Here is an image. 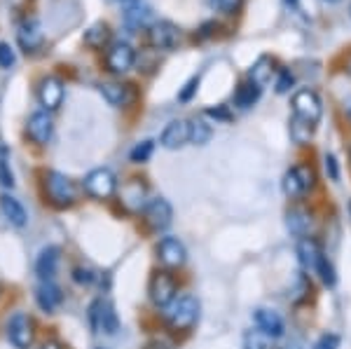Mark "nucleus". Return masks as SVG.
<instances>
[{
  "label": "nucleus",
  "instance_id": "1",
  "mask_svg": "<svg viewBox=\"0 0 351 349\" xmlns=\"http://www.w3.org/2000/svg\"><path fill=\"white\" fill-rule=\"evenodd\" d=\"M199 300L195 296L185 293L178 296L171 305L167 307V324L169 328L176 330V333H188V330L199 322Z\"/></svg>",
  "mask_w": 351,
  "mask_h": 349
},
{
  "label": "nucleus",
  "instance_id": "2",
  "mask_svg": "<svg viewBox=\"0 0 351 349\" xmlns=\"http://www.w3.org/2000/svg\"><path fill=\"white\" fill-rule=\"evenodd\" d=\"M281 188H284V195L288 197V200H293V202L304 200V197H307L311 190L316 188L314 169H311L309 165L291 167L284 173V183H281Z\"/></svg>",
  "mask_w": 351,
  "mask_h": 349
},
{
  "label": "nucleus",
  "instance_id": "3",
  "mask_svg": "<svg viewBox=\"0 0 351 349\" xmlns=\"http://www.w3.org/2000/svg\"><path fill=\"white\" fill-rule=\"evenodd\" d=\"M45 193L47 200L52 202L59 209H68V206L75 204L77 200V188L66 173L61 171H45Z\"/></svg>",
  "mask_w": 351,
  "mask_h": 349
},
{
  "label": "nucleus",
  "instance_id": "4",
  "mask_svg": "<svg viewBox=\"0 0 351 349\" xmlns=\"http://www.w3.org/2000/svg\"><path fill=\"white\" fill-rule=\"evenodd\" d=\"M148 296L155 307L167 309L176 298H178V279H176L169 269H160V272H155L150 277Z\"/></svg>",
  "mask_w": 351,
  "mask_h": 349
},
{
  "label": "nucleus",
  "instance_id": "5",
  "mask_svg": "<svg viewBox=\"0 0 351 349\" xmlns=\"http://www.w3.org/2000/svg\"><path fill=\"white\" fill-rule=\"evenodd\" d=\"M324 115V104L314 89H300L293 94V117L307 122V125H319Z\"/></svg>",
  "mask_w": 351,
  "mask_h": 349
},
{
  "label": "nucleus",
  "instance_id": "6",
  "mask_svg": "<svg viewBox=\"0 0 351 349\" xmlns=\"http://www.w3.org/2000/svg\"><path fill=\"white\" fill-rule=\"evenodd\" d=\"M84 193L94 200H110L117 190V178L110 169L106 167H99V169H92V171L84 176Z\"/></svg>",
  "mask_w": 351,
  "mask_h": 349
},
{
  "label": "nucleus",
  "instance_id": "7",
  "mask_svg": "<svg viewBox=\"0 0 351 349\" xmlns=\"http://www.w3.org/2000/svg\"><path fill=\"white\" fill-rule=\"evenodd\" d=\"M89 324H92L94 333H108L115 335L117 328H120V319L115 314V307L106 300H94L92 307H89Z\"/></svg>",
  "mask_w": 351,
  "mask_h": 349
},
{
  "label": "nucleus",
  "instance_id": "8",
  "mask_svg": "<svg viewBox=\"0 0 351 349\" xmlns=\"http://www.w3.org/2000/svg\"><path fill=\"white\" fill-rule=\"evenodd\" d=\"M8 337L16 349H31L36 340V324L24 312H16L8 324Z\"/></svg>",
  "mask_w": 351,
  "mask_h": 349
},
{
  "label": "nucleus",
  "instance_id": "9",
  "mask_svg": "<svg viewBox=\"0 0 351 349\" xmlns=\"http://www.w3.org/2000/svg\"><path fill=\"white\" fill-rule=\"evenodd\" d=\"M136 61V52L129 43L124 40H115L108 45L106 49V69H108L112 75H122L134 66Z\"/></svg>",
  "mask_w": 351,
  "mask_h": 349
},
{
  "label": "nucleus",
  "instance_id": "10",
  "mask_svg": "<svg viewBox=\"0 0 351 349\" xmlns=\"http://www.w3.org/2000/svg\"><path fill=\"white\" fill-rule=\"evenodd\" d=\"M143 221L152 232H164L173 221V209L164 197H155L148 202V206L143 209Z\"/></svg>",
  "mask_w": 351,
  "mask_h": 349
},
{
  "label": "nucleus",
  "instance_id": "11",
  "mask_svg": "<svg viewBox=\"0 0 351 349\" xmlns=\"http://www.w3.org/2000/svg\"><path fill=\"white\" fill-rule=\"evenodd\" d=\"M157 261L162 263L164 269H180L188 261L185 244L176 237H162L157 244Z\"/></svg>",
  "mask_w": 351,
  "mask_h": 349
},
{
  "label": "nucleus",
  "instance_id": "12",
  "mask_svg": "<svg viewBox=\"0 0 351 349\" xmlns=\"http://www.w3.org/2000/svg\"><path fill=\"white\" fill-rule=\"evenodd\" d=\"M253 322H256L260 333L269 335L271 340H279V337H284V333H286V322L276 309L258 307L256 312H253Z\"/></svg>",
  "mask_w": 351,
  "mask_h": 349
},
{
  "label": "nucleus",
  "instance_id": "13",
  "mask_svg": "<svg viewBox=\"0 0 351 349\" xmlns=\"http://www.w3.org/2000/svg\"><path fill=\"white\" fill-rule=\"evenodd\" d=\"M52 132H54V122H52L49 110H38L28 117L26 136L31 139L36 145H47V141L52 139Z\"/></svg>",
  "mask_w": 351,
  "mask_h": 349
},
{
  "label": "nucleus",
  "instance_id": "14",
  "mask_svg": "<svg viewBox=\"0 0 351 349\" xmlns=\"http://www.w3.org/2000/svg\"><path fill=\"white\" fill-rule=\"evenodd\" d=\"M148 40L152 47H157V49H173L180 40V31H178V26L171 24V21L162 19L150 26Z\"/></svg>",
  "mask_w": 351,
  "mask_h": 349
},
{
  "label": "nucleus",
  "instance_id": "15",
  "mask_svg": "<svg viewBox=\"0 0 351 349\" xmlns=\"http://www.w3.org/2000/svg\"><path fill=\"white\" fill-rule=\"evenodd\" d=\"M120 202H122V206L129 213H138L141 209H145V206H148V188H145L138 178H132L129 183L122 185Z\"/></svg>",
  "mask_w": 351,
  "mask_h": 349
},
{
  "label": "nucleus",
  "instance_id": "16",
  "mask_svg": "<svg viewBox=\"0 0 351 349\" xmlns=\"http://www.w3.org/2000/svg\"><path fill=\"white\" fill-rule=\"evenodd\" d=\"M38 101L45 110H56L64 104V82L54 75L43 77L38 84Z\"/></svg>",
  "mask_w": 351,
  "mask_h": 349
},
{
  "label": "nucleus",
  "instance_id": "17",
  "mask_svg": "<svg viewBox=\"0 0 351 349\" xmlns=\"http://www.w3.org/2000/svg\"><path fill=\"white\" fill-rule=\"evenodd\" d=\"M160 143L167 150H178L183 148L185 143H190V122L188 120H173L164 127Z\"/></svg>",
  "mask_w": 351,
  "mask_h": 349
},
{
  "label": "nucleus",
  "instance_id": "18",
  "mask_svg": "<svg viewBox=\"0 0 351 349\" xmlns=\"http://www.w3.org/2000/svg\"><path fill=\"white\" fill-rule=\"evenodd\" d=\"M286 228L291 234L295 237H307L314 228V213L304 206H293L291 211L286 213Z\"/></svg>",
  "mask_w": 351,
  "mask_h": 349
},
{
  "label": "nucleus",
  "instance_id": "19",
  "mask_svg": "<svg viewBox=\"0 0 351 349\" xmlns=\"http://www.w3.org/2000/svg\"><path fill=\"white\" fill-rule=\"evenodd\" d=\"M298 256H300L302 267L309 269V272H314L316 263H319L321 256H324V249H321V244L314 237H302L298 241Z\"/></svg>",
  "mask_w": 351,
  "mask_h": 349
},
{
  "label": "nucleus",
  "instance_id": "20",
  "mask_svg": "<svg viewBox=\"0 0 351 349\" xmlns=\"http://www.w3.org/2000/svg\"><path fill=\"white\" fill-rule=\"evenodd\" d=\"M36 300H38V305H40V309H45V312H54V309L61 305L64 296H61V289L56 284H52V281H43V284L38 286V291H36Z\"/></svg>",
  "mask_w": 351,
  "mask_h": 349
},
{
  "label": "nucleus",
  "instance_id": "21",
  "mask_svg": "<svg viewBox=\"0 0 351 349\" xmlns=\"http://www.w3.org/2000/svg\"><path fill=\"white\" fill-rule=\"evenodd\" d=\"M56 265H59V249L56 246H47V249L40 251L36 261V272L43 281H52L56 274Z\"/></svg>",
  "mask_w": 351,
  "mask_h": 349
},
{
  "label": "nucleus",
  "instance_id": "22",
  "mask_svg": "<svg viewBox=\"0 0 351 349\" xmlns=\"http://www.w3.org/2000/svg\"><path fill=\"white\" fill-rule=\"evenodd\" d=\"M101 94L115 108H122V106H127L132 101V89H129V84L122 82H104L101 84Z\"/></svg>",
  "mask_w": 351,
  "mask_h": 349
},
{
  "label": "nucleus",
  "instance_id": "23",
  "mask_svg": "<svg viewBox=\"0 0 351 349\" xmlns=\"http://www.w3.org/2000/svg\"><path fill=\"white\" fill-rule=\"evenodd\" d=\"M260 94H263V87H260L258 82H253V80L241 82L239 87H237V94H234L237 108H241V110L251 108V106L260 99Z\"/></svg>",
  "mask_w": 351,
  "mask_h": 349
},
{
  "label": "nucleus",
  "instance_id": "24",
  "mask_svg": "<svg viewBox=\"0 0 351 349\" xmlns=\"http://www.w3.org/2000/svg\"><path fill=\"white\" fill-rule=\"evenodd\" d=\"M0 209H3L5 218H8L10 223L16 225V228H24L26 225V209L19 204V200H14V197L10 195H3L0 197Z\"/></svg>",
  "mask_w": 351,
  "mask_h": 349
},
{
  "label": "nucleus",
  "instance_id": "25",
  "mask_svg": "<svg viewBox=\"0 0 351 349\" xmlns=\"http://www.w3.org/2000/svg\"><path fill=\"white\" fill-rule=\"evenodd\" d=\"M43 43V31L38 26V21H24L19 28V45L26 52H33L38 45Z\"/></svg>",
  "mask_w": 351,
  "mask_h": 349
},
{
  "label": "nucleus",
  "instance_id": "26",
  "mask_svg": "<svg viewBox=\"0 0 351 349\" xmlns=\"http://www.w3.org/2000/svg\"><path fill=\"white\" fill-rule=\"evenodd\" d=\"M148 19H150V10L145 8L141 0H136V3L129 5V10L124 12V21H127V26L134 28V31L143 28L145 24H148Z\"/></svg>",
  "mask_w": 351,
  "mask_h": 349
},
{
  "label": "nucleus",
  "instance_id": "27",
  "mask_svg": "<svg viewBox=\"0 0 351 349\" xmlns=\"http://www.w3.org/2000/svg\"><path fill=\"white\" fill-rule=\"evenodd\" d=\"M108 40H110V28L104 21H99L89 31H84V45H89L92 49H101Z\"/></svg>",
  "mask_w": 351,
  "mask_h": 349
},
{
  "label": "nucleus",
  "instance_id": "28",
  "mask_svg": "<svg viewBox=\"0 0 351 349\" xmlns=\"http://www.w3.org/2000/svg\"><path fill=\"white\" fill-rule=\"evenodd\" d=\"M311 298V281L307 274H298L295 284L291 286V302L293 305H304Z\"/></svg>",
  "mask_w": 351,
  "mask_h": 349
},
{
  "label": "nucleus",
  "instance_id": "29",
  "mask_svg": "<svg viewBox=\"0 0 351 349\" xmlns=\"http://www.w3.org/2000/svg\"><path fill=\"white\" fill-rule=\"evenodd\" d=\"M314 274L321 279V284L328 286V289H332V286L337 284V272H335V265L330 263V258L326 256H321V261L316 263V269H314Z\"/></svg>",
  "mask_w": 351,
  "mask_h": 349
},
{
  "label": "nucleus",
  "instance_id": "30",
  "mask_svg": "<svg viewBox=\"0 0 351 349\" xmlns=\"http://www.w3.org/2000/svg\"><path fill=\"white\" fill-rule=\"evenodd\" d=\"M213 136V129L208 122H204V120H195V122H190V143H195V145H206L208 141H211Z\"/></svg>",
  "mask_w": 351,
  "mask_h": 349
},
{
  "label": "nucleus",
  "instance_id": "31",
  "mask_svg": "<svg viewBox=\"0 0 351 349\" xmlns=\"http://www.w3.org/2000/svg\"><path fill=\"white\" fill-rule=\"evenodd\" d=\"M314 125H307V122L298 120V117H293L291 122V139L295 141L298 145H307L311 136H314Z\"/></svg>",
  "mask_w": 351,
  "mask_h": 349
},
{
  "label": "nucleus",
  "instance_id": "32",
  "mask_svg": "<svg viewBox=\"0 0 351 349\" xmlns=\"http://www.w3.org/2000/svg\"><path fill=\"white\" fill-rule=\"evenodd\" d=\"M269 77H271V61L267 56H263V59H258V64L251 69V73H248V80L258 82L260 87H263V84L269 82Z\"/></svg>",
  "mask_w": 351,
  "mask_h": 349
},
{
  "label": "nucleus",
  "instance_id": "33",
  "mask_svg": "<svg viewBox=\"0 0 351 349\" xmlns=\"http://www.w3.org/2000/svg\"><path fill=\"white\" fill-rule=\"evenodd\" d=\"M243 349H274L271 347V337L260 333V330H248L243 335Z\"/></svg>",
  "mask_w": 351,
  "mask_h": 349
},
{
  "label": "nucleus",
  "instance_id": "34",
  "mask_svg": "<svg viewBox=\"0 0 351 349\" xmlns=\"http://www.w3.org/2000/svg\"><path fill=\"white\" fill-rule=\"evenodd\" d=\"M152 150H155V143H152L150 139H145L134 145V150L129 153V157H132L134 165H143V162H148L152 157Z\"/></svg>",
  "mask_w": 351,
  "mask_h": 349
},
{
  "label": "nucleus",
  "instance_id": "35",
  "mask_svg": "<svg viewBox=\"0 0 351 349\" xmlns=\"http://www.w3.org/2000/svg\"><path fill=\"white\" fill-rule=\"evenodd\" d=\"M0 183H3L5 188H12L14 185L12 169H10V155L3 145H0Z\"/></svg>",
  "mask_w": 351,
  "mask_h": 349
},
{
  "label": "nucleus",
  "instance_id": "36",
  "mask_svg": "<svg viewBox=\"0 0 351 349\" xmlns=\"http://www.w3.org/2000/svg\"><path fill=\"white\" fill-rule=\"evenodd\" d=\"M324 169H326L328 181H332V183L339 181V162H337V157L332 155V153L324 155Z\"/></svg>",
  "mask_w": 351,
  "mask_h": 349
},
{
  "label": "nucleus",
  "instance_id": "37",
  "mask_svg": "<svg viewBox=\"0 0 351 349\" xmlns=\"http://www.w3.org/2000/svg\"><path fill=\"white\" fill-rule=\"evenodd\" d=\"M295 84V77H293V73L284 69V71H279V77H276V94H286L288 89Z\"/></svg>",
  "mask_w": 351,
  "mask_h": 349
},
{
  "label": "nucleus",
  "instance_id": "38",
  "mask_svg": "<svg viewBox=\"0 0 351 349\" xmlns=\"http://www.w3.org/2000/svg\"><path fill=\"white\" fill-rule=\"evenodd\" d=\"M339 335L337 333H324L314 342V349H339Z\"/></svg>",
  "mask_w": 351,
  "mask_h": 349
},
{
  "label": "nucleus",
  "instance_id": "39",
  "mask_svg": "<svg viewBox=\"0 0 351 349\" xmlns=\"http://www.w3.org/2000/svg\"><path fill=\"white\" fill-rule=\"evenodd\" d=\"M14 61H16L14 49L10 47L8 43H0V66H3V69H12Z\"/></svg>",
  "mask_w": 351,
  "mask_h": 349
},
{
  "label": "nucleus",
  "instance_id": "40",
  "mask_svg": "<svg viewBox=\"0 0 351 349\" xmlns=\"http://www.w3.org/2000/svg\"><path fill=\"white\" fill-rule=\"evenodd\" d=\"M94 279H96V274L89 267H75V269H73V281H75V284L89 286Z\"/></svg>",
  "mask_w": 351,
  "mask_h": 349
},
{
  "label": "nucleus",
  "instance_id": "41",
  "mask_svg": "<svg viewBox=\"0 0 351 349\" xmlns=\"http://www.w3.org/2000/svg\"><path fill=\"white\" fill-rule=\"evenodd\" d=\"M197 87H199V75L190 77V80H188V84H185V89H183V92L178 94V99H180V101H190L192 97H195Z\"/></svg>",
  "mask_w": 351,
  "mask_h": 349
},
{
  "label": "nucleus",
  "instance_id": "42",
  "mask_svg": "<svg viewBox=\"0 0 351 349\" xmlns=\"http://www.w3.org/2000/svg\"><path fill=\"white\" fill-rule=\"evenodd\" d=\"M206 115L208 117H213V120L216 122H230V112H228V108H225V106H216V108H208L206 110Z\"/></svg>",
  "mask_w": 351,
  "mask_h": 349
},
{
  "label": "nucleus",
  "instance_id": "43",
  "mask_svg": "<svg viewBox=\"0 0 351 349\" xmlns=\"http://www.w3.org/2000/svg\"><path fill=\"white\" fill-rule=\"evenodd\" d=\"M243 0H218V8L223 10L225 14H234L237 10L241 8Z\"/></svg>",
  "mask_w": 351,
  "mask_h": 349
},
{
  "label": "nucleus",
  "instance_id": "44",
  "mask_svg": "<svg viewBox=\"0 0 351 349\" xmlns=\"http://www.w3.org/2000/svg\"><path fill=\"white\" fill-rule=\"evenodd\" d=\"M43 349H61V347L56 345V342H47V345H45Z\"/></svg>",
  "mask_w": 351,
  "mask_h": 349
},
{
  "label": "nucleus",
  "instance_id": "45",
  "mask_svg": "<svg viewBox=\"0 0 351 349\" xmlns=\"http://www.w3.org/2000/svg\"><path fill=\"white\" fill-rule=\"evenodd\" d=\"M281 349H300L298 345H286V347H281Z\"/></svg>",
  "mask_w": 351,
  "mask_h": 349
},
{
  "label": "nucleus",
  "instance_id": "46",
  "mask_svg": "<svg viewBox=\"0 0 351 349\" xmlns=\"http://www.w3.org/2000/svg\"><path fill=\"white\" fill-rule=\"evenodd\" d=\"M286 3H288V5H295V3H298V0H286Z\"/></svg>",
  "mask_w": 351,
  "mask_h": 349
},
{
  "label": "nucleus",
  "instance_id": "47",
  "mask_svg": "<svg viewBox=\"0 0 351 349\" xmlns=\"http://www.w3.org/2000/svg\"><path fill=\"white\" fill-rule=\"evenodd\" d=\"M124 3H129V5H132V3H136V0H124Z\"/></svg>",
  "mask_w": 351,
  "mask_h": 349
},
{
  "label": "nucleus",
  "instance_id": "48",
  "mask_svg": "<svg viewBox=\"0 0 351 349\" xmlns=\"http://www.w3.org/2000/svg\"><path fill=\"white\" fill-rule=\"evenodd\" d=\"M326 3H339V0H326Z\"/></svg>",
  "mask_w": 351,
  "mask_h": 349
},
{
  "label": "nucleus",
  "instance_id": "49",
  "mask_svg": "<svg viewBox=\"0 0 351 349\" xmlns=\"http://www.w3.org/2000/svg\"><path fill=\"white\" fill-rule=\"evenodd\" d=\"M349 122H351V108H349Z\"/></svg>",
  "mask_w": 351,
  "mask_h": 349
},
{
  "label": "nucleus",
  "instance_id": "50",
  "mask_svg": "<svg viewBox=\"0 0 351 349\" xmlns=\"http://www.w3.org/2000/svg\"><path fill=\"white\" fill-rule=\"evenodd\" d=\"M349 211H351V204H349Z\"/></svg>",
  "mask_w": 351,
  "mask_h": 349
},
{
  "label": "nucleus",
  "instance_id": "51",
  "mask_svg": "<svg viewBox=\"0 0 351 349\" xmlns=\"http://www.w3.org/2000/svg\"><path fill=\"white\" fill-rule=\"evenodd\" d=\"M349 12H351V8H349Z\"/></svg>",
  "mask_w": 351,
  "mask_h": 349
}]
</instances>
